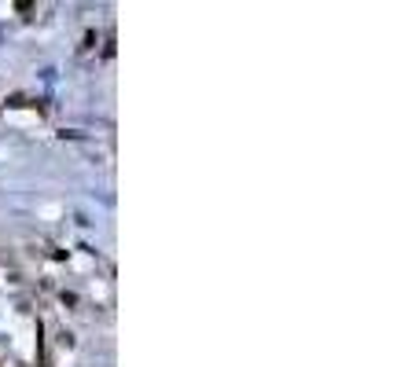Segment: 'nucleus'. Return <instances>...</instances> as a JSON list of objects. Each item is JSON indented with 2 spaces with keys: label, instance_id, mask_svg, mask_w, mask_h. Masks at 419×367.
<instances>
[]
</instances>
